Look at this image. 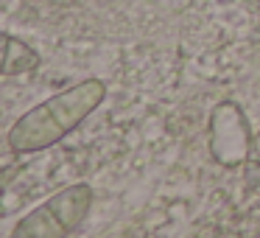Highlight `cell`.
<instances>
[{"label": "cell", "instance_id": "6da1fadb", "mask_svg": "<svg viewBox=\"0 0 260 238\" xmlns=\"http://www.w3.org/2000/svg\"><path fill=\"white\" fill-rule=\"evenodd\" d=\"M107 101V81L84 79L31 107L12 124L6 143L14 154H37L73 135Z\"/></svg>", "mask_w": 260, "mask_h": 238}, {"label": "cell", "instance_id": "5b68a950", "mask_svg": "<svg viewBox=\"0 0 260 238\" xmlns=\"http://www.w3.org/2000/svg\"><path fill=\"white\" fill-rule=\"evenodd\" d=\"M243 180H246V191L260 193V129L254 132L252 152H249V160L243 163Z\"/></svg>", "mask_w": 260, "mask_h": 238}, {"label": "cell", "instance_id": "277c9868", "mask_svg": "<svg viewBox=\"0 0 260 238\" xmlns=\"http://www.w3.org/2000/svg\"><path fill=\"white\" fill-rule=\"evenodd\" d=\"M42 65L40 51L28 45V42L17 40L6 31L3 34V76H23V73H34Z\"/></svg>", "mask_w": 260, "mask_h": 238}, {"label": "cell", "instance_id": "3957f363", "mask_svg": "<svg viewBox=\"0 0 260 238\" xmlns=\"http://www.w3.org/2000/svg\"><path fill=\"white\" fill-rule=\"evenodd\" d=\"M207 146L210 157L221 168H241L252 152V126L238 101H218L210 112L207 124Z\"/></svg>", "mask_w": 260, "mask_h": 238}, {"label": "cell", "instance_id": "7a4b0ae2", "mask_svg": "<svg viewBox=\"0 0 260 238\" xmlns=\"http://www.w3.org/2000/svg\"><path fill=\"white\" fill-rule=\"evenodd\" d=\"M92 202V188L87 182H73L28 210L9 230V238H68L87 221Z\"/></svg>", "mask_w": 260, "mask_h": 238}]
</instances>
